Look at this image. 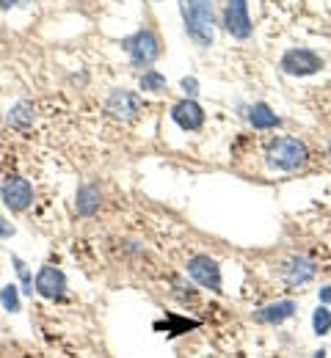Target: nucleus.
I'll list each match as a JSON object with an SVG mask.
<instances>
[{"label":"nucleus","instance_id":"4","mask_svg":"<svg viewBox=\"0 0 331 358\" xmlns=\"http://www.w3.org/2000/svg\"><path fill=\"white\" fill-rule=\"evenodd\" d=\"M122 47L127 50V55L139 64V66H152L155 61H157V55H160V42H157V36L152 34V31H136L130 39H125Z\"/></svg>","mask_w":331,"mask_h":358},{"label":"nucleus","instance_id":"16","mask_svg":"<svg viewBox=\"0 0 331 358\" xmlns=\"http://www.w3.org/2000/svg\"><path fill=\"white\" fill-rule=\"evenodd\" d=\"M312 328H315V334L318 336H326L331 331V312H329V306H318L315 309V314H312Z\"/></svg>","mask_w":331,"mask_h":358},{"label":"nucleus","instance_id":"17","mask_svg":"<svg viewBox=\"0 0 331 358\" xmlns=\"http://www.w3.org/2000/svg\"><path fill=\"white\" fill-rule=\"evenodd\" d=\"M0 303H3L6 312H20V292H17L14 284H6L0 289Z\"/></svg>","mask_w":331,"mask_h":358},{"label":"nucleus","instance_id":"2","mask_svg":"<svg viewBox=\"0 0 331 358\" xmlns=\"http://www.w3.org/2000/svg\"><path fill=\"white\" fill-rule=\"evenodd\" d=\"M307 157L309 152L298 138H276L268 143V152H265L268 166L276 171H295L307 163Z\"/></svg>","mask_w":331,"mask_h":358},{"label":"nucleus","instance_id":"1","mask_svg":"<svg viewBox=\"0 0 331 358\" xmlns=\"http://www.w3.org/2000/svg\"><path fill=\"white\" fill-rule=\"evenodd\" d=\"M180 11L185 20V31L199 47H210L216 39L213 28V3L210 0H180Z\"/></svg>","mask_w":331,"mask_h":358},{"label":"nucleus","instance_id":"3","mask_svg":"<svg viewBox=\"0 0 331 358\" xmlns=\"http://www.w3.org/2000/svg\"><path fill=\"white\" fill-rule=\"evenodd\" d=\"M282 69L287 75H295V78H307V75H315L323 69V58L315 52V50H307V47H293L282 55Z\"/></svg>","mask_w":331,"mask_h":358},{"label":"nucleus","instance_id":"22","mask_svg":"<svg viewBox=\"0 0 331 358\" xmlns=\"http://www.w3.org/2000/svg\"><path fill=\"white\" fill-rule=\"evenodd\" d=\"M11 231H14V229L6 224V221H3V215H0V237H11Z\"/></svg>","mask_w":331,"mask_h":358},{"label":"nucleus","instance_id":"9","mask_svg":"<svg viewBox=\"0 0 331 358\" xmlns=\"http://www.w3.org/2000/svg\"><path fill=\"white\" fill-rule=\"evenodd\" d=\"M34 292H39L42 298H50V301L61 298V295L66 292V275H64L58 268H50V265H45V268L36 273Z\"/></svg>","mask_w":331,"mask_h":358},{"label":"nucleus","instance_id":"11","mask_svg":"<svg viewBox=\"0 0 331 358\" xmlns=\"http://www.w3.org/2000/svg\"><path fill=\"white\" fill-rule=\"evenodd\" d=\"M315 278V262H309L307 257H293L290 262H287V268H284V281L287 284H307V281H312Z\"/></svg>","mask_w":331,"mask_h":358},{"label":"nucleus","instance_id":"7","mask_svg":"<svg viewBox=\"0 0 331 358\" xmlns=\"http://www.w3.org/2000/svg\"><path fill=\"white\" fill-rule=\"evenodd\" d=\"M188 273L196 284H202V287H207L213 292H221V268H218L216 259L193 257V259H188Z\"/></svg>","mask_w":331,"mask_h":358},{"label":"nucleus","instance_id":"10","mask_svg":"<svg viewBox=\"0 0 331 358\" xmlns=\"http://www.w3.org/2000/svg\"><path fill=\"white\" fill-rule=\"evenodd\" d=\"M171 119L183 127V130H188V133H196V130H202V124H204V110H202V105L199 102H193V99H180L174 108H171Z\"/></svg>","mask_w":331,"mask_h":358},{"label":"nucleus","instance_id":"15","mask_svg":"<svg viewBox=\"0 0 331 358\" xmlns=\"http://www.w3.org/2000/svg\"><path fill=\"white\" fill-rule=\"evenodd\" d=\"M8 124L11 127H28V124H34V119H36V108H34V102H17L11 110H8Z\"/></svg>","mask_w":331,"mask_h":358},{"label":"nucleus","instance_id":"18","mask_svg":"<svg viewBox=\"0 0 331 358\" xmlns=\"http://www.w3.org/2000/svg\"><path fill=\"white\" fill-rule=\"evenodd\" d=\"M160 89H166V78H163L160 72L149 69L141 78V91H160Z\"/></svg>","mask_w":331,"mask_h":358},{"label":"nucleus","instance_id":"13","mask_svg":"<svg viewBox=\"0 0 331 358\" xmlns=\"http://www.w3.org/2000/svg\"><path fill=\"white\" fill-rule=\"evenodd\" d=\"M248 122L254 130H274L279 127V116L265 105V102H257L251 110H248Z\"/></svg>","mask_w":331,"mask_h":358},{"label":"nucleus","instance_id":"21","mask_svg":"<svg viewBox=\"0 0 331 358\" xmlns=\"http://www.w3.org/2000/svg\"><path fill=\"white\" fill-rule=\"evenodd\" d=\"M318 298H321L323 306H331V287H323V289L318 292Z\"/></svg>","mask_w":331,"mask_h":358},{"label":"nucleus","instance_id":"20","mask_svg":"<svg viewBox=\"0 0 331 358\" xmlns=\"http://www.w3.org/2000/svg\"><path fill=\"white\" fill-rule=\"evenodd\" d=\"M183 89H185V94H188V99L199 91V83H196V78H183Z\"/></svg>","mask_w":331,"mask_h":358},{"label":"nucleus","instance_id":"23","mask_svg":"<svg viewBox=\"0 0 331 358\" xmlns=\"http://www.w3.org/2000/svg\"><path fill=\"white\" fill-rule=\"evenodd\" d=\"M14 3H28V0H0V6H3V8H8V6H14Z\"/></svg>","mask_w":331,"mask_h":358},{"label":"nucleus","instance_id":"8","mask_svg":"<svg viewBox=\"0 0 331 358\" xmlns=\"http://www.w3.org/2000/svg\"><path fill=\"white\" fill-rule=\"evenodd\" d=\"M224 28H227L235 39L251 36V17H248V3H246V0H230V3H227Z\"/></svg>","mask_w":331,"mask_h":358},{"label":"nucleus","instance_id":"5","mask_svg":"<svg viewBox=\"0 0 331 358\" xmlns=\"http://www.w3.org/2000/svg\"><path fill=\"white\" fill-rule=\"evenodd\" d=\"M0 199H3V204L8 210L22 213L34 201V187H31L28 179H22L20 174H11V177L3 179V185H0Z\"/></svg>","mask_w":331,"mask_h":358},{"label":"nucleus","instance_id":"19","mask_svg":"<svg viewBox=\"0 0 331 358\" xmlns=\"http://www.w3.org/2000/svg\"><path fill=\"white\" fill-rule=\"evenodd\" d=\"M14 268H17V275H20V281H22V292L34 295V278H31V273H28V265H25L20 257H14Z\"/></svg>","mask_w":331,"mask_h":358},{"label":"nucleus","instance_id":"25","mask_svg":"<svg viewBox=\"0 0 331 358\" xmlns=\"http://www.w3.org/2000/svg\"><path fill=\"white\" fill-rule=\"evenodd\" d=\"M329 155H331V143H329Z\"/></svg>","mask_w":331,"mask_h":358},{"label":"nucleus","instance_id":"12","mask_svg":"<svg viewBox=\"0 0 331 358\" xmlns=\"http://www.w3.org/2000/svg\"><path fill=\"white\" fill-rule=\"evenodd\" d=\"M295 301H279V303H271V306H265V309H260V312L254 314V320L257 322H268V325H279L284 320H290L293 314H295Z\"/></svg>","mask_w":331,"mask_h":358},{"label":"nucleus","instance_id":"14","mask_svg":"<svg viewBox=\"0 0 331 358\" xmlns=\"http://www.w3.org/2000/svg\"><path fill=\"white\" fill-rule=\"evenodd\" d=\"M78 213L80 215H94L97 207H99V187L94 185H83V187H78Z\"/></svg>","mask_w":331,"mask_h":358},{"label":"nucleus","instance_id":"24","mask_svg":"<svg viewBox=\"0 0 331 358\" xmlns=\"http://www.w3.org/2000/svg\"><path fill=\"white\" fill-rule=\"evenodd\" d=\"M312 358H326V350H318V353H315Z\"/></svg>","mask_w":331,"mask_h":358},{"label":"nucleus","instance_id":"6","mask_svg":"<svg viewBox=\"0 0 331 358\" xmlns=\"http://www.w3.org/2000/svg\"><path fill=\"white\" fill-rule=\"evenodd\" d=\"M105 108H108V113H111L113 119H122V122H133V119L141 113L143 102H141V96H139L136 91L116 89L113 94H111V96H108Z\"/></svg>","mask_w":331,"mask_h":358}]
</instances>
